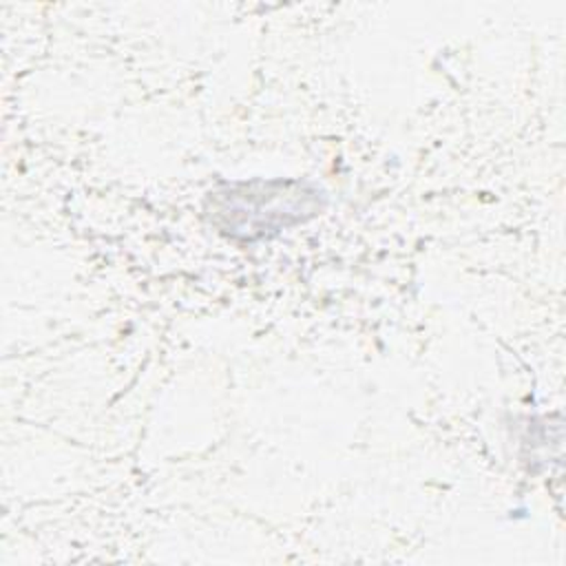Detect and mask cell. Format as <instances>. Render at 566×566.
Returning <instances> with one entry per match:
<instances>
[{
	"label": "cell",
	"mask_w": 566,
	"mask_h": 566,
	"mask_svg": "<svg viewBox=\"0 0 566 566\" xmlns=\"http://www.w3.org/2000/svg\"><path fill=\"white\" fill-rule=\"evenodd\" d=\"M323 208V190L307 181L252 179L210 192L206 214L230 239L256 241L303 223Z\"/></svg>",
	"instance_id": "1"
}]
</instances>
